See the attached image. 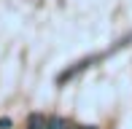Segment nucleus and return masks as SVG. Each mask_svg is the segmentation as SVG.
<instances>
[{"instance_id":"f257e3e1","label":"nucleus","mask_w":132,"mask_h":129,"mask_svg":"<svg viewBox=\"0 0 132 129\" xmlns=\"http://www.w3.org/2000/svg\"><path fill=\"white\" fill-rule=\"evenodd\" d=\"M49 126V116H43V113H32L27 118V129H46Z\"/></svg>"},{"instance_id":"f03ea898","label":"nucleus","mask_w":132,"mask_h":129,"mask_svg":"<svg viewBox=\"0 0 132 129\" xmlns=\"http://www.w3.org/2000/svg\"><path fill=\"white\" fill-rule=\"evenodd\" d=\"M46 129H70V121L62 116H49V126Z\"/></svg>"},{"instance_id":"7ed1b4c3","label":"nucleus","mask_w":132,"mask_h":129,"mask_svg":"<svg viewBox=\"0 0 132 129\" xmlns=\"http://www.w3.org/2000/svg\"><path fill=\"white\" fill-rule=\"evenodd\" d=\"M11 126H14L11 118H0V129H11Z\"/></svg>"}]
</instances>
